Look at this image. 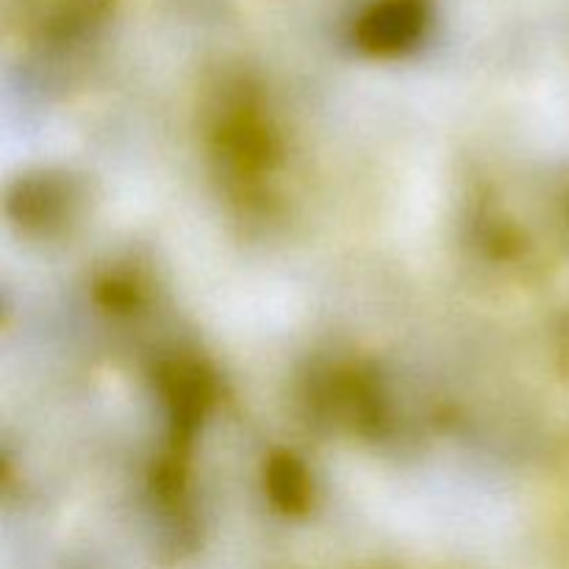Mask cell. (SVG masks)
Returning <instances> with one entry per match:
<instances>
[{
    "label": "cell",
    "mask_w": 569,
    "mask_h": 569,
    "mask_svg": "<svg viewBox=\"0 0 569 569\" xmlns=\"http://www.w3.org/2000/svg\"><path fill=\"white\" fill-rule=\"evenodd\" d=\"M270 492L283 509H298L306 503V476L292 459H278L270 467Z\"/></svg>",
    "instance_id": "obj_1"
}]
</instances>
